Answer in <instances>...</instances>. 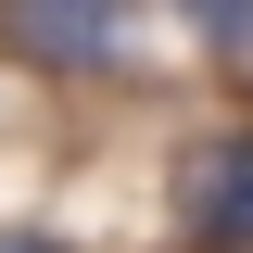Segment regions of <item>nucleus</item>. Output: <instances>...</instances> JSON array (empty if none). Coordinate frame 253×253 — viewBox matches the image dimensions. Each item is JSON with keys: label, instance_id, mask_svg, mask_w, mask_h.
<instances>
[{"label": "nucleus", "instance_id": "obj_4", "mask_svg": "<svg viewBox=\"0 0 253 253\" xmlns=\"http://www.w3.org/2000/svg\"><path fill=\"white\" fill-rule=\"evenodd\" d=\"M0 253H63V241H51V228H0Z\"/></svg>", "mask_w": 253, "mask_h": 253}, {"label": "nucleus", "instance_id": "obj_2", "mask_svg": "<svg viewBox=\"0 0 253 253\" xmlns=\"http://www.w3.org/2000/svg\"><path fill=\"white\" fill-rule=\"evenodd\" d=\"M126 38V0H13V51L38 76H101Z\"/></svg>", "mask_w": 253, "mask_h": 253}, {"label": "nucleus", "instance_id": "obj_3", "mask_svg": "<svg viewBox=\"0 0 253 253\" xmlns=\"http://www.w3.org/2000/svg\"><path fill=\"white\" fill-rule=\"evenodd\" d=\"M165 13H190L203 51H253V0H165Z\"/></svg>", "mask_w": 253, "mask_h": 253}, {"label": "nucleus", "instance_id": "obj_1", "mask_svg": "<svg viewBox=\"0 0 253 253\" xmlns=\"http://www.w3.org/2000/svg\"><path fill=\"white\" fill-rule=\"evenodd\" d=\"M177 228L253 253V126H215V139L177 152Z\"/></svg>", "mask_w": 253, "mask_h": 253}]
</instances>
